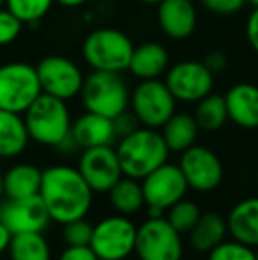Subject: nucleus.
Listing matches in <instances>:
<instances>
[{"instance_id":"21","label":"nucleus","mask_w":258,"mask_h":260,"mask_svg":"<svg viewBox=\"0 0 258 260\" xmlns=\"http://www.w3.org/2000/svg\"><path fill=\"white\" fill-rule=\"evenodd\" d=\"M43 170L30 163L13 165L4 172V197L6 199H28L41 193Z\"/></svg>"},{"instance_id":"17","label":"nucleus","mask_w":258,"mask_h":260,"mask_svg":"<svg viewBox=\"0 0 258 260\" xmlns=\"http://www.w3.org/2000/svg\"><path fill=\"white\" fill-rule=\"evenodd\" d=\"M71 137L76 142L78 149L114 145L119 138L115 133L114 120L92 112H85L72 122Z\"/></svg>"},{"instance_id":"38","label":"nucleus","mask_w":258,"mask_h":260,"mask_svg":"<svg viewBox=\"0 0 258 260\" xmlns=\"http://www.w3.org/2000/svg\"><path fill=\"white\" fill-rule=\"evenodd\" d=\"M14 234L11 232L9 229H7L6 225H4L2 221H0V255L6 253L7 250H9V244H11V239H13Z\"/></svg>"},{"instance_id":"45","label":"nucleus","mask_w":258,"mask_h":260,"mask_svg":"<svg viewBox=\"0 0 258 260\" xmlns=\"http://www.w3.org/2000/svg\"><path fill=\"white\" fill-rule=\"evenodd\" d=\"M256 184H258V172H256Z\"/></svg>"},{"instance_id":"42","label":"nucleus","mask_w":258,"mask_h":260,"mask_svg":"<svg viewBox=\"0 0 258 260\" xmlns=\"http://www.w3.org/2000/svg\"><path fill=\"white\" fill-rule=\"evenodd\" d=\"M248 4H251L253 7H258V0H246Z\"/></svg>"},{"instance_id":"9","label":"nucleus","mask_w":258,"mask_h":260,"mask_svg":"<svg viewBox=\"0 0 258 260\" xmlns=\"http://www.w3.org/2000/svg\"><path fill=\"white\" fill-rule=\"evenodd\" d=\"M177 100L165 82L156 80H141L131 92V112L136 115L141 126L159 129L163 124L175 113Z\"/></svg>"},{"instance_id":"4","label":"nucleus","mask_w":258,"mask_h":260,"mask_svg":"<svg viewBox=\"0 0 258 260\" xmlns=\"http://www.w3.org/2000/svg\"><path fill=\"white\" fill-rule=\"evenodd\" d=\"M134 45L126 32L119 28H97L85 38L82 45L83 60L92 71L122 73L129 68Z\"/></svg>"},{"instance_id":"28","label":"nucleus","mask_w":258,"mask_h":260,"mask_svg":"<svg viewBox=\"0 0 258 260\" xmlns=\"http://www.w3.org/2000/svg\"><path fill=\"white\" fill-rule=\"evenodd\" d=\"M202 212H200L198 204L193 200L182 199L179 202H175L166 212V219L170 221V225L180 234V236H186L193 230L196 221L200 219Z\"/></svg>"},{"instance_id":"20","label":"nucleus","mask_w":258,"mask_h":260,"mask_svg":"<svg viewBox=\"0 0 258 260\" xmlns=\"http://www.w3.org/2000/svg\"><path fill=\"white\" fill-rule=\"evenodd\" d=\"M168 64L170 55L165 46L149 41L134 46L128 69L138 80H156L168 71Z\"/></svg>"},{"instance_id":"14","label":"nucleus","mask_w":258,"mask_h":260,"mask_svg":"<svg viewBox=\"0 0 258 260\" xmlns=\"http://www.w3.org/2000/svg\"><path fill=\"white\" fill-rule=\"evenodd\" d=\"M76 168L94 193H108L124 177L121 161H119L114 145L83 149Z\"/></svg>"},{"instance_id":"29","label":"nucleus","mask_w":258,"mask_h":260,"mask_svg":"<svg viewBox=\"0 0 258 260\" xmlns=\"http://www.w3.org/2000/svg\"><path fill=\"white\" fill-rule=\"evenodd\" d=\"M55 0H6L4 6L23 25H35L50 13Z\"/></svg>"},{"instance_id":"19","label":"nucleus","mask_w":258,"mask_h":260,"mask_svg":"<svg viewBox=\"0 0 258 260\" xmlns=\"http://www.w3.org/2000/svg\"><path fill=\"white\" fill-rule=\"evenodd\" d=\"M228 234L232 239L258 248V197L237 202L227 216Z\"/></svg>"},{"instance_id":"33","label":"nucleus","mask_w":258,"mask_h":260,"mask_svg":"<svg viewBox=\"0 0 258 260\" xmlns=\"http://www.w3.org/2000/svg\"><path fill=\"white\" fill-rule=\"evenodd\" d=\"M202 4L210 13L219 14V16H230V14L239 13L248 2L246 0H202Z\"/></svg>"},{"instance_id":"6","label":"nucleus","mask_w":258,"mask_h":260,"mask_svg":"<svg viewBox=\"0 0 258 260\" xmlns=\"http://www.w3.org/2000/svg\"><path fill=\"white\" fill-rule=\"evenodd\" d=\"M43 94L38 69L27 62L0 66V110L21 113Z\"/></svg>"},{"instance_id":"34","label":"nucleus","mask_w":258,"mask_h":260,"mask_svg":"<svg viewBox=\"0 0 258 260\" xmlns=\"http://www.w3.org/2000/svg\"><path fill=\"white\" fill-rule=\"evenodd\" d=\"M114 120V126H115V133H117L119 138L126 137V135L133 133L134 129H138V127L141 126L140 120L136 119V115H134L133 112L128 108L126 112H122L121 115H117Z\"/></svg>"},{"instance_id":"40","label":"nucleus","mask_w":258,"mask_h":260,"mask_svg":"<svg viewBox=\"0 0 258 260\" xmlns=\"http://www.w3.org/2000/svg\"><path fill=\"white\" fill-rule=\"evenodd\" d=\"M4 199H6V197H4V174L0 172V202H2Z\"/></svg>"},{"instance_id":"11","label":"nucleus","mask_w":258,"mask_h":260,"mask_svg":"<svg viewBox=\"0 0 258 260\" xmlns=\"http://www.w3.org/2000/svg\"><path fill=\"white\" fill-rule=\"evenodd\" d=\"M166 87L180 103H198L212 92L214 75L203 62L184 60L166 71Z\"/></svg>"},{"instance_id":"18","label":"nucleus","mask_w":258,"mask_h":260,"mask_svg":"<svg viewBox=\"0 0 258 260\" xmlns=\"http://www.w3.org/2000/svg\"><path fill=\"white\" fill-rule=\"evenodd\" d=\"M228 119L239 127H258V87L253 83H237L227 94Z\"/></svg>"},{"instance_id":"36","label":"nucleus","mask_w":258,"mask_h":260,"mask_svg":"<svg viewBox=\"0 0 258 260\" xmlns=\"http://www.w3.org/2000/svg\"><path fill=\"white\" fill-rule=\"evenodd\" d=\"M203 64H205V68L209 69L214 76H216V75H219V73H223L225 69H227L228 58H227V55L221 53V52H210V53L205 55V60H203Z\"/></svg>"},{"instance_id":"2","label":"nucleus","mask_w":258,"mask_h":260,"mask_svg":"<svg viewBox=\"0 0 258 260\" xmlns=\"http://www.w3.org/2000/svg\"><path fill=\"white\" fill-rule=\"evenodd\" d=\"M115 151L121 161L122 174L138 181L165 165L170 157V149L163 135L158 129L145 126L119 138Z\"/></svg>"},{"instance_id":"23","label":"nucleus","mask_w":258,"mask_h":260,"mask_svg":"<svg viewBox=\"0 0 258 260\" xmlns=\"http://www.w3.org/2000/svg\"><path fill=\"white\" fill-rule=\"evenodd\" d=\"M228 234L227 218H223L217 212H205L200 216L188 236H190V244L198 253H209L212 248H216L219 243H223Z\"/></svg>"},{"instance_id":"1","label":"nucleus","mask_w":258,"mask_h":260,"mask_svg":"<svg viewBox=\"0 0 258 260\" xmlns=\"http://www.w3.org/2000/svg\"><path fill=\"white\" fill-rule=\"evenodd\" d=\"M41 199L52 221L65 225L80 218H87L92 207L94 191L78 168L67 165H53L43 170Z\"/></svg>"},{"instance_id":"44","label":"nucleus","mask_w":258,"mask_h":260,"mask_svg":"<svg viewBox=\"0 0 258 260\" xmlns=\"http://www.w3.org/2000/svg\"><path fill=\"white\" fill-rule=\"evenodd\" d=\"M255 253H256V260H258V248H255Z\"/></svg>"},{"instance_id":"22","label":"nucleus","mask_w":258,"mask_h":260,"mask_svg":"<svg viewBox=\"0 0 258 260\" xmlns=\"http://www.w3.org/2000/svg\"><path fill=\"white\" fill-rule=\"evenodd\" d=\"M30 137L21 113L0 110V159H13L23 154Z\"/></svg>"},{"instance_id":"13","label":"nucleus","mask_w":258,"mask_h":260,"mask_svg":"<svg viewBox=\"0 0 258 260\" xmlns=\"http://www.w3.org/2000/svg\"><path fill=\"white\" fill-rule=\"evenodd\" d=\"M141 189H143L145 206L168 211L175 202L186 199L190 186L179 165L166 161L165 165L141 179Z\"/></svg>"},{"instance_id":"39","label":"nucleus","mask_w":258,"mask_h":260,"mask_svg":"<svg viewBox=\"0 0 258 260\" xmlns=\"http://www.w3.org/2000/svg\"><path fill=\"white\" fill-rule=\"evenodd\" d=\"M57 4H60L62 7H80V6H83V4L87 2V0H55Z\"/></svg>"},{"instance_id":"37","label":"nucleus","mask_w":258,"mask_h":260,"mask_svg":"<svg viewBox=\"0 0 258 260\" xmlns=\"http://www.w3.org/2000/svg\"><path fill=\"white\" fill-rule=\"evenodd\" d=\"M246 38L253 50L258 53V7H253L251 14L246 23Z\"/></svg>"},{"instance_id":"16","label":"nucleus","mask_w":258,"mask_h":260,"mask_svg":"<svg viewBox=\"0 0 258 260\" xmlns=\"http://www.w3.org/2000/svg\"><path fill=\"white\" fill-rule=\"evenodd\" d=\"M158 23L170 39H186L196 28L193 0H163L158 6Z\"/></svg>"},{"instance_id":"31","label":"nucleus","mask_w":258,"mask_h":260,"mask_svg":"<svg viewBox=\"0 0 258 260\" xmlns=\"http://www.w3.org/2000/svg\"><path fill=\"white\" fill-rule=\"evenodd\" d=\"M64 226V241L67 246H89L92 239L94 225L87 218H80L75 221L65 223Z\"/></svg>"},{"instance_id":"10","label":"nucleus","mask_w":258,"mask_h":260,"mask_svg":"<svg viewBox=\"0 0 258 260\" xmlns=\"http://www.w3.org/2000/svg\"><path fill=\"white\" fill-rule=\"evenodd\" d=\"M35 69H38L39 83L45 94L69 101L82 92L85 76L78 64L71 58L64 55H48L39 60Z\"/></svg>"},{"instance_id":"43","label":"nucleus","mask_w":258,"mask_h":260,"mask_svg":"<svg viewBox=\"0 0 258 260\" xmlns=\"http://www.w3.org/2000/svg\"><path fill=\"white\" fill-rule=\"evenodd\" d=\"M4 4H6V0H0V9L4 7Z\"/></svg>"},{"instance_id":"7","label":"nucleus","mask_w":258,"mask_h":260,"mask_svg":"<svg viewBox=\"0 0 258 260\" xmlns=\"http://www.w3.org/2000/svg\"><path fill=\"white\" fill-rule=\"evenodd\" d=\"M134 255L138 260H182V236L170 225L166 216L147 218L136 230Z\"/></svg>"},{"instance_id":"27","label":"nucleus","mask_w":258,"mask_h":260,"mask_svg":"<svg viewBox=\"0 0 258 260\" xmlns=\"http://www.w3.org/2000/svg\"><path fill=\"white\" fill-rule=\"evenodd\" d=\"M195 119L198 122L200 129L203 131L221 129L228 120V110L225 96L210 92L209 96L200 100L195 108Z\"/></svg>"},{"instance_id":"12","label":"nucleus","mask_w":258,"mask_h":260,"mask_svg":"<svg viewBox=\"0 0 258 260\" xmlns=\"http://www.w3.org/2000/svg\"><path fill=\"white\" fill-rule=\"evenodd\" d=\"M179 167L186 177L188 186L200 193L217 189L225 177L219 156L203 145H191L190 149L180 152Z\"/></svg>"},{"instance_id":"35","label":"nucleus","mask_w":258,"mask_h":260,"mask_svg":"<svg viewBox=\"0 0 258 260\" xmlns=\"http://www.w3.org/2000/svg\"><path fill=\"white\" fill-rule=\"evenodd\" d=\"M59 260H99L94 250L89 246H65Z\"/></svg>"},{"instance_id":"3","label":"nucleus","mask_w":258,"mask_h":260,"mask_svg":"<svg viewBox=\"0 0 258 260\" xmlns=\"http://www.w3.org/2000/svg\"><path fill=\"white\" fill-rule=\"evenodd\" d=\"M28 137L32 142L45 147L59 149L71 137V112L67 103L59 98L43 92L23 113Z\"/></svg>"},{"instance_id":"32","label":"nucleus","mask_w":258,"mask_h":260,"mask_svg":"<svg viewBox=\"0 0 258 260\" xmlns=\"http://www.w3.org/2000/svg\"><path fill=\"white\" fill-rule=\"evenodd\" d=\"M23 21H20L7 7L0 9V46L14 43L21 34Z\"/></svg>"},{"instance_id":"25","label":"nucleus","mask_w":258,"mask_h":260,"mask_svg":"<svg viewBox=\"0 0 258 260\" xmlns=\"http://www.w3.org/2000/svg\"><path fill=\"white\" fill-rule=\"evenodd\" d=\"M110 206L117 214L131 216L140 212L145 206V197L143 189H141V182L138 179L122 177L110 191L106 193Z\"/></svg>"},{"instance_id":"30","label":"nucleus","mask_w":258,"mask_h":260,"mask_svg":"<svg viewBox=\"0 0 258 260\" xmlns=\"http://www.w3.org/2000/svg\"><path fill=\"white\" fill-rule=\"evenodd\" d=\"M207 260H256V253L255 248L246 246L235 239H225L207 253Z\"/></svg>"},{"instance_id":"26","label":"nucleus","mask_w":258,"mask_h":260,"mask_svg":"<svg viewBox=\"0 0 258 260\" xmlns=\"http://www.w3.org/2000/svg\"><path fill=\"white\" fill-rule=\"evenodd\" d=\"M7 253L9 260H52V248L43 232L14 234Z\"/></svg>"},{"instance_id":"5","label":"nucleus","mask_w":258,"mask_h":260,"mask_svg":"<svg viewBox=\"0 0 258 260\" xmlns=\"http://www.w3.org/2000/svg\"><path fill=\"white\" fill-rule=\"evenodd\" d=\"M82 105L87 112L115 119L129 108L131 94L126 80L121 73L92 71L85 76L82 92Z\"/></svg>"},{"instance_id":"24","label":"nucleus","mask_w":258,"mask_h":260,"mask_svg":"<svg viewBox=\"0 0 258 260\" xmlns=\"http://www.w3.org/2000/svg\"><path fill=\"white\" fill-rule=\"evenodd\" d=\"M161 135L165 138L166 145H168L170 152H184L195 145L196 138H198L200 126L196 122L195 115L190 113H173L161 127Z\"/></svg>"},{"instance_id":"8","label":"nucleus","mask_w":258,"mask_h":260,"mask_svg":"<svg viewBox=\"0 0 258 260\" xmlns=\"http://www.w3.org/2000/svg\"><path fill=\"white\" fill-rule=\"evenodd\" d=\"M136 230L129 216H106L94 225L90 248L99 260H126L134 253Z\"/></svg>"},{"instance_id":"41","label":"nucleus","mask_w":258,"mask_h":260,"mask_svg":"<svg viewBox=\"0 0 258 260\" xmlns=\"http://www.w3.org/2000/svg\"><path fill=\"white\" fill-rule=\"evenodd\" d=\"M140 2L145 4V6H159L163 0H140Z\"/></svg>"},{"instance_id":"15","label":"nucleus","mask_w":258,"mask_h":260,"mask_svg":"<svg viewBox=\"0 0 258 260\" xmlns=\"http://www.w3.org/2000/svg\"><path fill=\"white\" fill-rule=\"evenodd\" d=\"M0 221L13 234L23 232H45L48 229V209L41 195L28 199H6L0 202Z\"/></svg>"}]
</instances>
